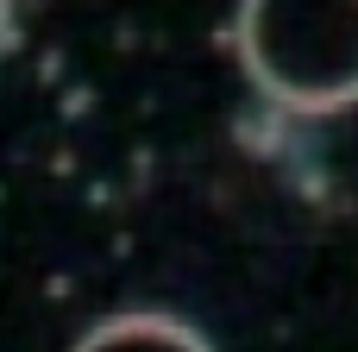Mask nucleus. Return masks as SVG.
I'll return each mask as SVG.
<instances>
[{
	"mask_svg": "<svg viewBox=\"0 0 358 352\" xmlns=\"http://www.w3.org/2000/svg\"><path fill=\"white\" fill-rule=\"evenodd\" d=\"M6 44H13V0H0V57H6Z\"/></svg>",
	"mask_w": 358,
	"mask_h": 352,
	"instance_id": "7ed1b4c3",
	"label": "nucleus"
},
{
	"mask_svg": "<svg viewBox=\"0 0 358 352\" xmlns=\"http://www.w3.org/2000/svg\"><path fill=\"white\" fill-rule=\"evenodd\" d=\"M69 352H214L189 321H176V315H151V309H138V315H113V321H94L82 340Z\"/></svg>",
	"mask_w": 358,
	"mask_h": 352,
	"instance_id": "f03ea898",
	"label": "nucleus"
},
{
	"mask_svg": "<svg viewBox=\"0 0 358 352\" xmlns=\"http://www.w3.org/2000/svg\"><path fill=\"white\" fill-rule=\"evenodd\" d=\"M233 50L283 113L327 120L358 107V0H239Z\"/></svg>",
	"mask_w": 358,
	"mask_h": 352,
	"instance_id": "f257e3e1",
	"label": "nucleus"
}]
</instances>
